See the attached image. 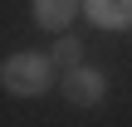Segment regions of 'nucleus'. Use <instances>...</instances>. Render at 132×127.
<instances>
[{"mask_svg": "<svg viewBox=\"0 0 132 127\" xmlns=\"http://www.w3.org/2000/svg\"><path fill=\"white\" fill-rule=\"evenodd\" d=\"M103 93H108V83H103V73H98V69L73 64V69L64 73V98H69V103L93 108V103H103Z\"/></svg>", "mask_w": 132, "mask_h": 127, "instance_id": "2", "label": "nucleus"}, {"mask_svg": "<svg viewBox=\"0 0 132 127\" xmlns=\"http://www.w3.org/2000/svg\"><path fill=\"white\" fill-rule=\"evenodd\" d=\"M78 10H83V0H34V24L54 34V29H69Z\"/></svg>", "mask_w": 132, "mask_h": 127, "instance_id": "4", "label": "nucleus"}, {"mask_svg": "<svg viewBox=\"0 0 132 127\" xmlns=\"http://www.w3.org/2000/svg\"><path fill=\"white\" fill-rule=\"evenodd\" d=\"M83 15L98 29H113V34L132 29V0H83Z\"/></svg>", "mask_w": 132, "mask_h": 127, "instance_id": "3", "label": "nucleus"}, {"mask_svg": "<svg viewBox=\"0 0 132 127\" xmlns=\"http://www.w3.org/2000/svg\"><path fill=\"white\" fill-rule=\"evenodd\" d=\"M54 64H59V69L83 64V44H78V39H59V44H54Z\"/></svg>", "mask_w": 132, "mask_h": 127, "instance_id": "5", "label": "nucleus"}, {"mask_svg": "<svg viewBox=\"0 0 132 127\" xmlns=\"http://www.w3.org/2000/svg\"><path fill=\"white\" fill-rule=\"evenodd\" d=\"M0 88L15 93V98H39V93H49V88H54V54H29V49L10 54V59L0 64Z\"/></svg>", "mask_w": 132, "mask_h": 127, "instance_id": "1", "label": "nucleus"}]
</instances>
